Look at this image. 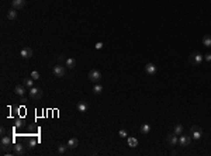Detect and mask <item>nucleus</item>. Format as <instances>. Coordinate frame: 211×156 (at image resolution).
<instances>
[{
	"mask_svg": "<svg viewBox=\"0 0 211 156\" xmlns=\"http://www.w3.org/2000/svg\"><path fill=\"white\" fill-rule=\"evenodd\" d=\"M204 56L200 52H193V54H190V56H189V62L191 63L193 66H197V65H200V63L203 62Z\"/></svg>",
	"mask_w": 211,
	"mask_h": 156,
	"instance_id": "obj_1",
	"label": "nucleus"
},
{
	"mask_svg": "<svg viewBox=\"0 0 211 156\" xmlns=\"http://www.w3.org/2000/svg\"><path fill=\"white\" fill-rule=\"evenodd\" d=\"M87 79H89L90 82H93V83H100V80H101V73H100V70L92 69L89 72V75H87Z\"/></svg>",
	"mask_w": 211,
	"mask_h": 156,
	"instance_id": "obj_2",
	"label": "nucleus"
},
{
	"mask_svg": "<svg viewBox=\"0 0 211 156\" xmlns=\"http://www.w3.org/2000/svg\"><path fill=\"white\" fill-rule=\"evenodd\" d=\"M52 73H54V76L58 79L64 78L66 73V68L64 66V65H61V63H58L57 66H54V69H52Z\"/></svg>",
	"mask_w": 211,
	"mask_h": 156,
	"instance_id": "obj_3",
	"label": "nucleus"
},
{
	"mask_svg": "<svg viewBox=\"0 0 211 156\" xmlns=\"http://www.w3.org/2000/svg\"><path fill=\"white\" fill-rule=\"evenodd\" d=\"M190 136H191L193 139L198 141L203 136V129H201L198 125H193V127L190 128Z\"/></svg>",
	"mask_w": 211,
	"mask_h": 156,
	"instance_id": "obj_4",
	"label": "nucleus"
},
{
	"mask_svg": "<svg viewBox=\"0 0 211 156\" xmlns=\"http://www.w3.org/2000/svg\"><path fill=\"white\" fill-rule=\"evenodd\" d=\"M42 94H44V92H42V89H40V87H31L30 89V97L33 99V100H40L41 97H42Z\"/></svg>",
	"mask_w": 211,
	"mask_h": 156,
	"instance_id": "obj_5",
	"label": "nucleus"
},
{
	"mask_svg": "<svg viewBox=\"0 0 211 156\" xmlns=\"http://www.w3.org/2000/svg\"><path fill=\"white\" fill-rule=\"evenodd\" d=\"M191 139H193V138H191L190 135H182V136H180V139H179V143H180V146L187 148V146L190 145Z\"/></svg>",
	"mask_w": 211,
	"mask_h": 156,
	"instance_id": "obj_6",
	"label": "nucleus"
},
{
	"mask_svg": "<svg viewBox=\"0 0 211 156\" xmlns=\"http://www.w3.org/2000/svg\"><path fill=\"white\" fill-rule=\"evenodd\" d=\"M166 142H168L170 146H176V145H177V135L175 132L168 134V135H166Z\"/></svg>",
	"mask_w": 211,
	"mask_h": 156,
	"instance_id": "obj_7",
	"label": "nucleus"
},
{
	"mask_svg": "<svg viewBox=\"0 0 211 156\" xmlns=\"http://www.w3.org/2000/svg\"><path fill=\"white\" fill-rule=\"evenodd\" d=\"M10 145H11V139H10L8 136H6V135H4V136L1 138V150H3V152H6Z\"/></svg>",
	"mask_w": 211,
	"mask_h": 156,
	"instance_id": "obj_8",
	"label": "nucleus"
},
{
	"mask_svg": "<svg viewBox=\"0 0 211 156\" xmlns=\"http://www.w3.org/2000/svg\"><path fill=\"white\" fill-rule=\"evenodd\" d=\"M33 49L31 48H24V49H21V52H20V55H21V58L23 59H30L31 56H33Z\"/></svg>",
	"mask_w": 211,
	"mask_h": 156,
	"instance_id": "obj_9",
	"label": "nucleus"
},
{
	"mask_svg": "<svg viewBox=\"0 0 211 156\" xmlns=\"http://www.w3.org/2000/svg\"><path fill=\"white\" fill-rule=\"evenodd\" d=\"M11 6L16 10H21L25 6V0H11Z\"/></svg>",
	"mask_w": 211,
	"mask_h": 156,
	"instance_id": "obj_10",
	"label": "nucleus"
},
{
	"mask_svg": "<svg viewBox=\"0 0 211 156\" xmlns=\"http://www.w3.org/2000/svg\"><path fill=\"white\" fill-rule=\"evenodd\" d=\"M145 72L148 75H155V73H156V66H155V63H146Z\"/></svg>",
	"mask_w": 211,
	"mask_h": 156,
	"instance_id": "obj_11",
	"label": "nucleus"
},
{
	"mask_svg": "<svg viewBox=\"0 0 211 156\" xmlns=\"http://www.w3.org/2000/svg\"><path fill=\"white\" fill-rule=\"evenodd\" d=\"M68 148L69 149H76L78 146H79V141H78V138H71V139L68 141Z\"/></svg>",
	"mask_w": 211,
	"mask_h": 156,
	"instance_id": "obj_12",
	"label": "nucleus"
},
{
	"mask_svg": "<svg viewBox=\"0 0 211 156\" xmlns=\"http://www.w3.org/2000/svg\"><path fill=\"white\" fill-rule=\"evenodd\" d=\"M13 149H14V153H16V155H24V146H23V145L16 143V145L13 146Z\"/></svg>",
	"mask_w": 211,
	"mask_h": 156,
	"instance_id": "obj_13",
	"label": "nucleus"
},
{
	"mask_svg": "<svg viewBox=\"0 0 211 156\" xmlns=\"http://www.w3.org/2000/svg\"><path fill=\"white\" fill-rule=\"evenodd\" d=\"M7 18L8 20H13V21L17 20V10L16 8H10V10H8L7 11Z\"/></svg>",
	"mask_w": 211,
	"mask_h": 156,
	"instance_id": "obj_14",
	"label": "nucleus"
},
{
	"mask_svg": "<svg viewBox=\"0 0 211 156\" xmlns=\"http://www.w3.org/2000/svg\"><path fill=\"white\" fill-rule=\"evenodd\" d=\"M139 131L142 135H148V134L151 132V125L149 124H142L141 125V128H139Z\"/></svg>",
	"mask_w": 211,
	"mask_h": 156,
	"instance_id": "obj_15",
	"label": "nucleus"
},
{
	"mask_svg": "<svg viewBox=\"0 0 211 156\" xmlns=\"http://www.w3.org/2000/svg\"><path fill=\"white\" fill-rule=\"evenodd\" d=\"M14 93L17 94V96H24L25 94V86H20V85H17L16 89H14Z\"/></svg>",
	"mask_w": 211,
	"mask_h": 156,
	"instance_id": "obj_16",
	"label": "nucleus"
},
{
	"mask_svg": "<svg viewBox=\"0 0 211 156\" xmlns=\"http://www.w3.org/2000/svg\"><path fill=\"white\" fill-rule=\"evenodd\" d=\"M65 65H66V68H68V69H73V68L76 66V61H75L73 58H68V59H66V62H65Z\"/></svg>",
	"mask_w": 211,
	"mask_h": 156,
	"instance_id": "obj_17",
	"label": "nucleus"
},
{
	"mask_svg": "<svg viewBox=\"0 0 211 156\" xmlns=\"http://www.w3.org/2000/svg\"><path fill=\"white\" fill-rule=\"evenodd\" d=\"M127 141H128V145H130L131 148H137V146H138V139H137V138H132V136H130Z\"/></svg>",
	"mask_w": 211,
	"mask_h": 156,
	"instance_id": "obj_18",
	"label": "nucleus"
},
{
	"mask_svg": "<svg viewBox=\"0 0 211 156\" xmlns=\"http://www.w3.org/2000/svg\"><path fill=\"white\" fill-rule=\"evenodd\" d=\"M86 110H87V104L85 101H80L78 104V111H79V113H85Z\"/></svg>",
	"mask_w": 211,
	"mask_h": 156,
	"instance_id": "obj_19",
	"label": "nucleus"
},
{
	"mask_svg": "<svg viewBox=\"0 0 211 156\" xmlns=\"http://www.w3.org/2000/svg\"><path fill=\"white\" fill-rule=\"evenodd\" d=\"M173 132L176 134V135H182V134H183V125L176 124L175 125V131H173Z\"/></svg>",
	"mask_w": 211,
	"mask_h": 156,
	"instance_id": "obj_20",
	"label": "nucleus"
},
{
	"mask_svg": "<svg viewBox=\"0 0 211 156\" xmlns=\"http://www.w3.org/2000/svg\"><path fill=\"white\" fill-rule=\"evenodd\" d=\"M24 86L25 87H28V89H31V87L34 86V79L31 78H27V79H24Z\"/></svg>",
	"mask_w": 211,
	"mask_h": 156,
	"instance_id": "obj_21",
	"label": "nucleus"
},
{
	"mask_svg": "<svg viewBox=\"0 0 211 156\" xmlns=\"http://www.w3.org/2000/svg\"><path fill=\"white\" fill-rule=\"evenodd\" d=\"M203 45L204 47H211V37L210 35H204L203 37Z\"/></svg>",
	"mask_w": 211,
	"mask_h": 156,
	"instance_id": "obj_22",
	"label": "nucleus"
},
{
	"mask_svg": "<svg viewBox=\"0 0 211 156\" xmlns=\"http://www.w3.org/2000/svg\"><path fill=\"white\" fill-rule=\"evenodd\" d=\"M103 92V87L100 86V83H96V86L93 87V93L94 94H100Z\"/></svg>",
	"mask_w": 211,
	"mask_h": 156,
	"instance_id": "obj_23",
	"label": "nucleus"
},
{
	"mask_svg": "<svg viewBox=\"0 0 211 156\" xmlns=\"http://www.w3.org/2000/svg\"><path fill=\"white\" fill-rule=\"evenodd\" d=\"M66 149H68V145H58V153H59V155H64V153H65L66 152Z\"/></svg>",
	"mask_w": 211,
	"mask_h": 156,
	"instance_id": "obj_24",
	"label": "nucleus"
},
{
	"mask_svg": "<svg viewBox=\"0 0 211 156\" xmlns=\"http://www.w3.org/2000/svg\"><path fill=\"white\" fill-rule=\"evenodd\" d=\"M31 78H33L34 80H38V79H40V73H38L37 70H33V72H31Z\"/></svg>",
	"mask_w": 211,
	"mask_h": 156,
	"instance_id": "obj_25",
	"label": "nucleus"
},
{
	"mask_svg": "<svg viewBox=\"0 0 211 156\" xmlns=\"http://www.w3.org/2000/svg\"><path fill=\"white\" fill-rule=\"evenodd\" d=\"M118 135H120L121 138H127V136H128V134H127L125 129H120V131H118Z\"/></svg>",
	"mask_w": 211,
	"mask_h": 156,
	"instance_id": "obj_26",
	"label": "nucleus"
},
{
	"mask_svg": "<svg viewBox=\"0 0 211 156\" xmlns=\"http://www.w3.org/2000/svg\"><path fill=\"white\" fill-rule=\"evenodd\" d=\"M37 142H38V141H37V139H31V141H30V142H28V148H30V149H31V148H34V146L37 145Z\"/></svg>",
	"mask_w": 211,
	"mask_h": 156,
	"instance_id": "obj_27",
	"label": "nucleus"
},
{
	"mask_svg": "<svg viewBox=\"0 0 211 156\" xmlns=\"http://www.w3.org/2000/svg\"><path fill=\"white\" fill-rule=\"evenodd\" d=\"M58 62H59V63L66 62V61H65V56H64V55H59V56H58Z\"/></svg>",
	"mask_w": 211,
	"mask_h": 156,
	"instance_id": "obj_28",
	"label": "nucleus"
},
{
	"mask_svg": "<svg viewBox=\"0 0 211 156\" xmlns=\"http://www.w3.org/2000/svg\"><path fill=\"white\" fill-rule=\"evenodd\" d=\"M23 124H24V121L23 120H17L16 121V127L18 128V127H23Z\"/></svg>",
	"mask_w": 211,
	"mask_h": 156,
	"instance_id": "obj_29",
	"label": "nucleus"
},
{
	"mask_svg": "<svg viewBox=\"0 0 211 156\" xmlns=\"http://www.w3.org/2000/svg\"><path fill=\"white\" fill-rule=\"evenodd\" d=\"M204 59H205L207 62H211V54H207L205 56H204Z\"/></svg>",
	"mask_w": 211,
	"mask_h": 156,
	"instance_id": "obj_30",
	"label": "nucleus"
},
{
	"mask_svg": "<svg viewBox=\"0 0 211 156\" xmlns=\"http://www.w3.org/2000/svg\"><path fill=\"white\" fill-rule=\"evenodd\" d=\"M103 48V42H97L96 44V49H101Z\"/></svg>",
	"mask_w": 211,
	"mask_h": 156,
	"instance_id": "obj_31",
	"label": "nucleus"
},
{
	"mask_svg": "<svg viewBox=\"0 0 211 156\" xmlns=\"http://www.w3.org/2000/svg\"><path fill=\"white\" fill-rule=\"evenodd\" d=\"M0 132H1V135L4 136V135H6V128H4V127H1V129H0Z\"/></svg>",
	"mask_w": 211,
	"mask_h": 156,
	"instance_id": "obj_32",
	"label": "nucleus"
}]
</instances>
